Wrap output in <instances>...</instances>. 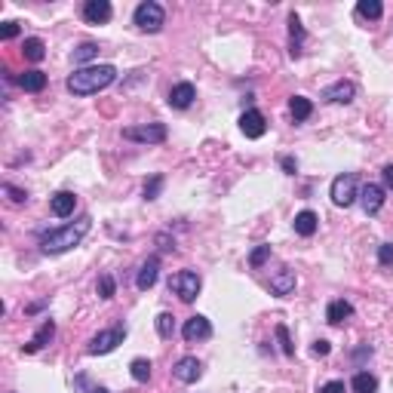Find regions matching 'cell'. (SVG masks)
Masks as SVG:
<instances>
[{
    "instance_id": "6da1fadb",
    "label": "cell",
    "mask_w": 393,
    "mask_h": 393,
    "mask_svg": "<svg viewBox=\"0 0 393 393\" xmlns=\"http://www.w3.org/2000/svg\"><path fill=\"white\" fill-rule=\"evenodd\" d=\"M117 80V68L114 65H87V68H77L68 77V93L74 96H96L102 89H108Z\"/></svg>"
},
{
    "instance_id": "7a4b0ae2",
    "label": "cell",
    "mask_w": 393,
    "mask_h": 393,
    "mask_svg": "<svg viewBox=\"0 0 393 393\" xmlns=\"http://www.w3.org/2000/svg\"><path fill=\"white\" fill-rule=\"evenodd\" d=\"M89 231H93V218H89V215H83V218L71 221V225L58 227V231L43 234V237H41V252H47V255H62V252H68V249L80 246L83 237H87Z\"/></svg>"
},
{
    "instance_id": "3957f363",
    "label": "cell",
    "mask_w": 393,
    "mask_h": 393,
    "mask_svg": "<svg viewBox=\"0 0 393 393\" xmlns=\"http://www.w3.org/2000/svg\"><path fill=\"white\" fill-rule=\"evenodd\" d=\"M133 25L139 31H145V34H157V31L166 25V10H163L160 3H154V0H145V3L135 6Z\"/></svg>"
},
{
    "instance_id": "277c9868",
    "label": "cell",
    "mask_w": 393,
    "mask_h": 393,
    "mask_svg": "<svg viewBox=\"0 0 393 393\" xmlns=\"http://www.w3.org/2000/svg\"><path fill=\"white\" fill-rule=\"evenodd\" d=\"M329 196H332V203L335 206H353V203L359 200V191H357V175L353 172H341V175H335L332 179V188H329Z\"/></svg>"
},
{
    "instance_id": "5b68a950",
    "label": "cell",
    "mask_w": 393,
    "mask_h": 393,
    "mask_svg": "<svg viewBox=\"0 0 393 393\" xmlns=\"http://www.w3.org/2000/svg\"><path fill=\"white\" fill-rule=\"evenodd\" d=\"M200 289H203V280L196 271H179L169 277V292H175L185 304H191L196 295H200Z\"/></svg>"
},
{
    "instance_id": "8992f818",
    "label": "cell",
    "mask_w": 393,
    "mask_h": 393,
    "mask_svg": "<svg viewBox=\"0 0 393 393\" xmlns=\"http://www.w3.org/2000/svg\"><path fill=\"white\" fill-rule=\"evenodd\" d=\"M126 142H139V145H160L166 142V126L163 123H142V126H126L123 129Z\"/></svg>"
},
{
    "instance_id": "52a82bcc",
    "label": "cell",
    "mask_w": 393,
    "mask_h": 393,
    "mask_svg": "<svg viewBox=\"0 0 393 393\" xmlns=\"http://www.w3.org/2000/svg\"><path fill=\"white\" fill-rule=\"evenodd\" d=\"M123 338H126V326H111V329H102L98 335H93V341H89V353H93V357L111 353L117 344H123Z\"/></svg>"
},
{
    "instance_id": "ba28073f",
    "label": "cell",
    "mask_w": 393,
    "mask_h": 393,
    "mask_svg": "<svg viewBox=\"0 0 393 393\" xmlns=\"http://www.w3.org/2000/svg\"><path fill=\"white\" fill-rule=\"evenodd\" d=\"M181 338H185L188 344L206 341V338H212V323H209L203 313H196V317L185 319V326H181Z\"/></svg>"
},
{
    "instance_id": "9c48e42d",
    "label": "cell",
    "mask_w": 393,
    "mask_h": 393,
    "mask_svg": "<svg viewBox=\"0 0 393 393\" xmlns=\"http://www.w3.org/2000/svg\"><path fill=\"white\" fill-rule=\"evenodd\" d=\"M172 375H175V381H181V384H196L203 378V363L196 357H181L179 363L172 366Z\"/></svg>"
},
{
    "instance_id": "30bf717a",
    "label": "cell",
    "mask_w": 393,
    "mask_h": 393,
    "mask_svg": "<svg viewBox=\"0 0 393 393\" xmlns=\"http://www.w3.org/2000/svg\"><path fill=\"white\" fill-rule=\"evenodd\" d=\"M240 133L246 135V139H261V135L267 133V123H265V114L255 108L243 111V117H240Z\"/></svg>"
},
{
    "instance_id": "8fae6325",
    "label": "cell",
    "mask_w": 393,
    "mask_h": 393,
    "mask_svg": "<svg viewBox=\"0 0 393 393\" xmlns=\"http://www.w3.org/2000/svg\"><path fill=\"white\" fill-rule=\"evenodd\" d=\"M194 98H196V87L194 83H188V80H181V83H175L172 89H169V108H175V111H185V108H191L194 104Z\"/></svg>"
},
{
    "instance_id": "7c38bea8",
    "label": "cell",
    "mask_w": 393,
    "mask_h": 393,
    "mask_svg": "<svg viewBox=\"0 0 393 393\" xmlns=\"http://www.w3.org/2000/svg\"><path fill=\"white\" fill-rule=\"evenodd\" d=\"M111 16H114V6H111L108 0H87V3H83V19H87V25H104V22H111Z\"/></svg>"
},
{
    "instance_id": "4fadbf2b",
    "label": "cell",
    "mask_w": 393,
    "mask_h": 393,
    "mask_svg": "<svg viewBox=\"0 0 393 393\" xmlns=\"http://www.w3.org/2000/svg\"><path fill=\"white\" fill-rule=\"evenodd\" d=\"M384 200H388V196H384V188L381 185H372V181H369V185L359 191V203H363V212L366 215H378V212H381Z\"/></svg>"
},
{
    "instance_id": "5bb4252c",
    "label": "cell",
    "mask_w": 393,
    "mask_h": 393,
    "mask_svg": "<svg viewBox=\"0 0 393 393\" xmlns=\"http://www.w3.org/2000/svg\"><path fill=\"white\" fill-rule=\"evenodd\" d=\"M323 98L332 104H350L353 98H357V87H353L350 80H335L332 87L323 89Z\"/></svg>"
},
{
    "instance_id": "9a60e30c",
    "label": "cell",
    "mask_w": 393,
    "mask_h": 393,
    "mask_svg": "<svg viewBox=\"0 0 393 393\" xmlns=\"http://www.w3.org/2000/svg\"><path fill=\"white\" fill-rule=\"evenodd\" d=\"M157 277H160V258H157V255H150L145 265L139 267V277H135V286H139L142 292H148V289H154Z\"/></svg>"
},
{
    "instance_id": "2e32d148",
    "label": "cell",
    "mask_w": 393,
    "mask_h": 393,
    "mask_svg": "<svg viewBox=\"0 0 393 393\" xmlns=\"http://www.w3.org/2000/svg\"><path fill=\"white\" fill-rule=\"evenodd\" d=\"M74 206H77V196L71 191H58V194L49 196V209H52V215H58V218L74 215Z\"/></svg>"
},
{
    "instance_id": "e0dca14e",
    "label": "cell",
    "mask_w": 393,
    "mask_h": 393,
    "mask_svg": "<svg viewBox=\"0 0 393 393\" xmlns=\"http://www.w3.org/2000/svg\"><path fill=\"white\" fill-rule=\"evenodd\" d=\"M350 317H353V304L350 301H344V298L329 301V307H326V319H329L332 326H344Z\"/></svg>"
},
{
    "instance_id": "ac0fdd59",
    "label": "cell",
    "mask_w": 393,
    "mask_h": 393,
    "mask_svg": "<svg viewBox=\"0 0 393 393\" xmlns=\"http://www.w3.org/2000/svg\"><path fill=\"white\" fill-rule=\"evenodd\" d=\"M271 292L280 295V298H286V295L295 292V271L292 267H283V271H277L271 277Z\"/></svg>"
},
{
    "instance_id": "d6986e66",
    "label": "cell",
    "mask_w": 393,
    "mask_h": 393,
    "mask_svg": "<svg viewBox=\"0 0 393 393\" xmlns=\"http://www.w3.org/2000/svg\"><path fill=\"white\" fill-rule=\"evenodd\" d=\"M52 335H56V323L52 319H43L41 323V329L34 332V338H31L28 344H25V353H37V350H43L49 341H52Z\"/></svg>"
},
{
    "instance_id": "ffe728a7",
    "label": "cell",
    "mask_w": 393,
    "mask_h": 393,
    "mask_svg": "<svg viewBox=\"0 0 393 393\" xmlns=\"http://www.w3.org/2000/svg\"><path fill=\"white\" fill-rule=\"evenodd\" d=\"M292 227H295V234H298V237H313V234H317V227H319L317 212H311V209H301V212L295 215Z\"/></svg>"
},
{
    "instance_id": "44dd1931",
    "label": "cell",
    "mask_w": 393,
    "mask_h": 393,
    "mask_svg": "<svg viewBox=\"0 0 393 393\" xmlns=\"http://www.w3.org/2000/svg\"><path fill=\"white\" fill-rule=\"evenodd\" d=\"M19 87H22L25 93H43V89H47V74L37 71V68H31V71H25V74L19 77Z\"/></svg>"
},
{
    "instance_id": "7402d4cb",
    "label": "cell",
    "mask_w": 393,
    "mask_h": 393,
    "mask_svg": "<svg viewBox=\"0 0 393 393\" xmlns=\"http://www.w3.org/2000/svg\"><path fill=\"white\" fill-rule=\"evenodd\" d=\"M301 41H304V25H301V19L289 12V56L298 58L301 56Z\"/></svg>"
},
{
    "instance_id": "603a6c76",
    "label": "cell",
    "mask_w": 393,
    "mask_h": 393,
    "mask_svg": "<svg viewBox=\"0 0 393 393\" xmlns=\"http://www.w3.org/2000/svg\"><path fill=\"white\" fill-rule=\"evenodd\" d=\"M289 111H292L295 123H304L307 117L313 114V102H311V98H304V96H292L289 98Z\"/></svg>"
},
{
    "instance_id": "cb8c5ba5",
    "label": "cell",
    "mask_w": 393,
    "mask_h": 393,
    "mask_svg": "<svg viewBox=\"0 0 393 393\" xmlns=\"http://www.w3.org/2000/svg\"><path fill=\"white\" fill-rule=\"evenodd\" d=\"M22 56L28 58V62H43V56H47V43H43L41 37H28V41L22 43Z\"/></svg>"
},
{
    "instance_id": "d4e9b609",
    "label": "cell",
    "mask_w": 393,
    "mask_h": 393,
    "mask_svg": "<svg viewBox=\"0 0 393 393\" xmlns=\"http://www.w3.org/2000/svg\"><path fill=\"white\" fill-rule=\"evenodd\" d=\"M357 16L359 19H369V22H378V19L384 16L381 0H359V3H357Z\"/></svg>"
},
{
    "instance_id": "484cf974",
    "label": "cell",
    "mask_w": 393,
    "mask_h": 393,
    "mask_svg": "<svg viewBox=\"0 0 393 393\" xmlns=\"http://www.w3.org/2000/svg\"><path fill=\"white\" fill-rule=\"evenodd\" d=\"M150 359H145V357H135L133 363H129V375H133V381H139V384H148L150 381Z\"/></svg>"
},
{
    "instance_id": "4316f807",
    "label": "cell",
    "mask_w": 393,
    "mask_h": 393,
    "mask_svg": "<svg viewBox=\"0 0 393 393\" xmlns=\"http://www.w3.org/2000/svg\"><path fill=\"white\" fill-rule=\"evenodd\" d=\"M350 388H353V393H378V378L369 375V372H357Z\"/></svg>"
},
{
    "instance_id": "83f0119b",
    "label": "cell",
    "mask_w": 393,
    "mask_h": 393,
    "mask_svg": "<svg viewBox=\"0 0 393 393\" xmlns=\"http://www.w3.org/2000/svg\"><path fill=\"white\" fill-rule=\"evenodd\" d=\"M98 56V43L93 41H87V43H80L74 52H71V58H74V65H83L87 68V62H93V58Z\"/></svg>"
},
{
    "instance_id": "f1b7e54d",
    "label": "cell",
    "mask_w": 393,
    "mask_h": 393,
    "mask_svg": "<svg viewBox=\"0 0 393 393\" xmlns=\"http://www.w3.org/2000/svg\"><path fill=\"white\" fill-rule=\"evenodd\" d=\"M157 335L163 338V341H166V338H172L175 335V317L172 313H160V317H157Z\"/></svg>"
},
{
    "instance_id": "f546056e",
    "label": "cell",
    "mask_w": 393,
    "mask_h": 393,
    "mask_svg": "<svg viewBox=\"0 0 393 393\" xmlns=\"http://www.w3.org/2000/svg\"><path fill=\"white\" fill-rule=\"evenodd\" d=\"M114 295H117V283H114V277H111V273H102V277H98V298L111 301Z\"/></svg>"
},
{
    "instance_id": "4dcf8cb0",
    "label": "cell",
    "mask_w": 393,
    "mask_h": 393,
    "mask_svg": "<svg viewBox=\"0 0 393 393\" xmlns=\"http://www.w3.org/2000/svg\"><path fill=\"white\" fill-rule=\"evenodd\" d=\"M267 258H271V246H267V243L255 246V249H252V255H249V267H255V271H258V267L265 265Z\"/></svg>"
},
{
    "instance_id": "1f68e13d",
    "label": "cell",
    "mask_w": 393,
    "mask_h": 393,
    "mask_svg": "<svg viewBox=\"0 0 393 393\" xmlns=\"http://www.w3.org/2000/svg\"><path fill=\"white\" fill-rule=\"evenodd\" d=\"M163 191V175H150L145 181V188H142V194H145V200H157Z\"/></svg>"
},
{
    "instance_id": "d6a6232c",
    "label": "cell",
    "mask_w": 393,
    "mask_h": 393,
    "mask_svg": "<svg viewBox=\"0 0 393 393\" xmlns=\"http://www.w3.org/2000/svg\"><path fill=\"white\" fill-rule=\"evenodd\" d=\"M273 332H277V341H280V350H283V353H286V357H295V347H292V341H289V329H286V326H283V323H280V326H277V329H273Z\"/></svg>"
},
{
    "instance_id": "836d02e7",
    "label": "cell",
    "mask_w": 393,
    "mask_h": 393,
    "mask_svg": "<svg viewBox=\"0 0 393 393\" xmlns=\"http://www.w3.org/2000/svg\"><path fill=\"white\" fill-rule=\"evenodd\" d=\"M378 265H381V267H393V243H381V246H378Z\"/></svg>"
},
{
    "instance_id": "e575fe53",
    "label": "cell",
    "mask_w": 393,
    "mask_h": 393,
    "mask_svg": "<svg viewBox=\"0 0 393 393\" xmlns=\"http://www.w3.org/2000/svg\"><path fill=\"white\" fill-rule=\"evenodd\" d=\"M311 353H313V357H329V353H332V344L326 341V338H319V341H313Z\"/></svg>"
},
{
    "instance_id": "d590c367",
    "label": "cell",
    "mask_w": 393,
    "mask_h": 393,
    "mask_svg": "<svg viewBox=\"0 0 393 393\" xmlns=\"http://www.w3.org/2000/svg\"><path fill=\"white\" fill-rule=\"evenodd\" d=\"M19 22H3V28H0V37H3V41H12V37H19Z\"/></svg>"
},
{
    "instance_id": "8d00e7d4",
    "label": "cell",
    "mask_w": 393,
    "mask_h": 393,
    "mask_svg": "<svg viewBox=\"0 0 393 393\" xmlns=\"http://www.w3.org/2000/svg\"><path fill=\"white\" fill-rule=\"evenodd\" d=\"M3 191L10 194V200H12V203H28V194H25V191H19V188H12V185H3Z\"/></svg>"
},
{
    "instance_id": "74e56055",
    "label": "cell",
    "mask_w": 393,
    "mask_h": 393,
    "mask_svg": "<svg viewBox=\"0 0 393 393\" xmlns=\"http://www.w3.org/2000/svg\"><path fill=\"white\" fill-rule=\"evenodd\" d=\"M280 166H283L286 175H295V172H298V160H295V157H280Z\"/></svg>"
},
{
    "instance_id": "f35d334b",
    "label": "cell",
    "mask_w": 393,
    "mask_h": 393,
    "mask_svg": "<svg viewBox=\"0 0 393 393\" xmlns=\"http://www.w3.org/2000/svg\"><path fill=\"white\" fill-rule=\"evenodd\" d=\"M347 388H344V381H329V384H323L319 388V393H344Z\"/></svg>"
},
{
    "instance_id": "ab89813d",
    "label": "cell",
    "mask_w": 393,
    "mask_h": 393,
    "mask_svg": "<svg viewBox=\"0 0 393 393\" xmlns=\"http://www.w3.org/2000/svg\"><path fill=\"white\" fill-rule=\"evenodd\" d=\"M381 179H384V188L393 191V163H388V166L381 169Z\"/></svg>"
},
{
    "instance_id": "60d3db41",
    "label": "cell",
    "mask_w": 393,
    "mask_h": 393,
    "mask_svg": "<svg viewBox=\"0 0 393 393\" xmlns=\"http://www.w3.org/2000/svg\"><path fill=\"white\" fill-rule=\"evenodd\" d=\"M93 393H111V390H104V388H96Z\"/></svg>"
}]
</instances>
